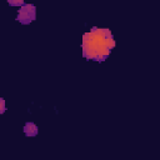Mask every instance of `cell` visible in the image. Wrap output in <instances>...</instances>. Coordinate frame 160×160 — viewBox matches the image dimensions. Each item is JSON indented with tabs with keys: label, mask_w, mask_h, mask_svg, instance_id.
I'll return each instance as SVG.
<instances>
[{
	"label": "cell",
	"mask_w": 160,
	"mask_h": 160,
	"mask_svg": "<svg viewBox=\"0 0 160 160\" xmlns=\"http://www.w3.org/2000/svg\"><path fill=\"white\" fill-rule=\"evenodd\" d=\"M35 15H37V11H35V6L34 5L24 4L20 8V10H19L16 20L20 21L21 24H29L33 20H35Z\"/></svg>",
	"instance_id": "6da1fadb"
},
{
	"label": "cell",
	"mask_w": 160,
	"mask_h": 160,
	"mask_svg": "<svg viewBox=\"0 0 160 160\" xmlns=\"http://www.w3.org/2000/svg\"><path fill=\"white\" fill-rule=\"evenodd\" d=\"M38 126L34 124V123H26L25 126H24V133L28 135V136H35L38 134Z\"/></svg>",
	"instance_id": "7a4b0ae2"
},
{
	"label": "cell",
	"mask_w": 160,
	"mask_h": 160,
	"mask_svg": "<svg viewBox=\"0 0 160 160\" xmlns=\"http://www.w3.org/2000/svg\"><path fill=\"white\" fill-rule=\"evenodd\" d=\"M9 5H11V6H23L24 5V2L23 0H16V2H13V0H9Z\"/></svg>",
	"instance_id": "3957f363"
},
{
	"label": "cell",
	"mask_w": 160,
	"mask_h": 160,
	"mask_svg": "<svg viewBox=\"0 0 160 160\" xmlns=\"http://www.w3.org/2000/svg\"><path fill=\"white\" fill-rule=\"evenodd\" d=\"M4 111H5V100L0 98V114H3Z\"/></svg>",
	"instance_id": "277c9868"
}]
</instances>
